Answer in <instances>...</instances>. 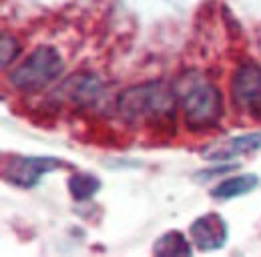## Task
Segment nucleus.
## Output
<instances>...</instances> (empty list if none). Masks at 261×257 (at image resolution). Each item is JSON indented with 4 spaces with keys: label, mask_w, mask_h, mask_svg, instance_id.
Returning a JSON list of instances; mask_svg holds the SVG:
<instances>
[{
    "label": "nucleus",
    "mask_w": 261,
    "mask_h": 257,
    "mask_svg": "<svg viewBox=\"0 0 261 257\" xmlns=\"http://www.w3.org/2000/svg\"><path fill=\"white\" fill-rule=\"evenodd\" d=\"M68 189L76 201H87L100 189V181L95 175L89 173H76L68 179Z\"/></svg>",
    "instance_id": "11"
},
{
    "label": "nucleus",
    "mask_w": 261,
    "mask_h": 257,
    "mask_svg": "<svg viewBox=\"0 0 261 257\" xmlns=\"http://www.w3.org/2000/svg\"><path fill=\"white\" fill-rule=\"evenodd\" d=\"M55 95H61L70 105H91L100 96V83L91 74H79L68 79Z\"/></svg>",
    "instance_id": "8"
},
{
    "label": "nucleus",
    "mask_w": 261,
    "mask_h": 257,
    "mask_svg": "<svg viewBox=\"0 0 261 257\" xmlns=\"http://www.w3.org/2000/svg\"><path fill=\"white\" fill-rule=\"evenodd\" d=\"M18 53H20L18 42H16L12 36L2 34V68H6L8 64L14 63L16 57H18Z\"/></svg>",
    "instance_id": "12"
},
{
    "label": "nucleus",
    "mask_w": 261,
    "mask_h": 257,
    "mask_svg": "<svg viewBox=\"0 0 261 257\" xmlns=\"http://www.w3.org/2000/svg\"><path fill=\"white\" fill-rule=\"evenodd\" d=\"M177 93L165 83H145L121 93L117 100L119 115L130 125L169 127L175 123Z\"/></svg>",
    "instance_id": "1"
},
{
    "label": "nucleus",
    "mask_w": 261,
    "mask_h": 257,
    "mask_svg": "<svg viewBox=\"0 0 261 257\" xmlns=\"http://www.w3.org/2000/svg\"><path fill=\"white\" fill-rule=\"evenodd\" d=\"M233 102L253 115L261 117V66L255 63H243L233 74L231 81Z\"/></svg>",
    "instance_id": "4"
},
{
    "label": "nucleus",
    "mask_w": 261,
    "mask_h": 257,
    "mask_svg": "<svg viewBox=\"0 0 261 257\" xmlns=\"http://www.w3.org/2000/svg\"><path fill=\"white\" fill-rule=\"evenodd\" d=\"M259 185V177L253 173H245V175H237V177H229L225 181H221L211 195L215 199H233V197H241L251 193Z\"/></svg>",
    "instance_id": "9"
},
{
    "label": "nucleus",
    "mask_w": 261,
    "mask_h": 257,
    "mask_svg": "<svg viewBox=\"0 0 261 257\" xmlns=\"http://www.w3.org/2000/svg\"><path fill=\"white\" fill-rule=\"evenodd\" d=\"M63 57L57 48L38 46L8 74V79L20 93H38L63 74Z\"/></svg>",
    "instance_id": "3"
},
{
    "label": "nucleus",
    "mask_w": 261,
    "mask_h": 257,
    "mask_svg": "<svg viewBox=\"0 0 261 257\" xmlns=\"http://www.w3.org/2000/svg\"><path fill=\"white\" fill-rule=\"evenodd\" d=\"M153 253L159 257L191 255V245H189L187 237H185L181 231H167V233H163V235L155 241Z\"/></svg>",
    "instance_id": "10"
},
{
    "label": "nucleus",
    "mask_w": 261,
    "mask_h": 257,
    "mask_svg": "<svg viewBox=\"0 0 261 257\" xmlns=\"http://www.w3.org/2000/svg\"><path fill=\"white\" fill-rule=\"evenodd\" d=\"M61 167L63 163L55 157H14L4 165V179L16 187L31 189L44 175Z\"/></svg>",
    "instance_id": "5"
},
{
    "label": "nucleus",
    "mask_w": 261,
    "mask_h": 257,
    "mask_svg": "<svg viewBox=\"0 0 261 257\" xmlns=\"http://www.w3.org/2000/svg\"><path fill=\"white\" fill-rule=\"evenodd\" d=\"M189 237L193 239L197 249L217 251L227 243L229 227L219 213H205L197 217L189 227Z\"/></svg>",
    "instance_id": "6"
},
{
    "label": "nucleus",
    "mask_w": 261,
    "mask_h": 257,
    "mask_svg": "<svg viewBox=\"0 0 261 257\" xmlns=\"http://www.w3.org/2000/svg\"><path fill=\"white\" fill-rule=\"evenodd\" d=\"M175 93L187 128L199 133L219 123L223 115V98L213 83L205 79H183Z\"/></svg>",
    "instance_id": "2"
},
{
    "label": "nucleus",
    "mask_w": 261,
    "mask_h": 257,
    "mask_svg": "<svg viewBox=\"0 0 261 257\" xmlns=\"http://www.w3.org/2000/svg\"><path fill=\"white\" fill-rule=\"evenodd\" d=\"M261 149V131L259 133H247L227 139L223 143H215L203 151V157L207 161H229L239 155H247Z\"/></svg>",
    "instance_id": "7"
}]
</instances>
